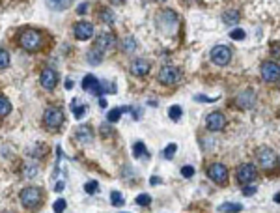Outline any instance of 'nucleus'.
Returning a JSON list of instances; mask_svg holds the SVG:
<instances>
[{"label":"nucleus","instance_id":"obj_1","mask_svg":"<svg viewBox=\"0 0 280 213\" xmlns=\"http://www.w3.org/2000/svg\"><path fill=\"white\" fill-rule=\"evenodd\" d=\"M19 45H21L24 51L28 53H34L38 51L40 47L43 45V36L40 30H34V28H28L19 36Z\"/></svg>","mask_w":280,"mask_h":213},{"label":"nucleus","instance_id":"obj_2","mask_svg":"<svg viewBox=\"0 0 280 213\" xmlns=\"http://www.w3.org/2000/svg\"><path fill=\"white\" fill-rule=\"evenodd\" d=\"M42 200H43L42 191H40L38 187H26V189H22L21 204L26 210H36V208L42 204Z\"/></svg>","mask_w":280,"mask_h":213},{"label":"nucleus","instance_id":"obj_3","mask_svg":"<svg viewBox=\"0 0 280 213\" xmlns=\"http://www.w3.org/2000/svg\"><path fill=\"white\" fill-rule=\"evenodd\" d=\"M43 124L49 129H58L64 124V112L58 106H49L43 114Z\"/></svg>","mask_w":280,"mask_h":213},{"label":"nucleus","instance_id":"obj_4","mask_svg":"<svg viewBox=\"0 0 280 213\" xmlns=\"http://www.w3.org/2000/svg\"><path fill=\"white\" fill-rule=\"evenodd\" d=\"M179 79H181V69L176 65H166L159 71V83L165 86L176 85V83H179Z\"/></svg>","mask_w":280,"mask_h":213},{"label":"nucleus","instance_id":"obj_5","mask_svg":"<svg viewBox=\"0 0 280 213\" xmlns=\"http://www.w3.org/2000/svg\"><path fill=\"white\" fill-rule=\"evenodd\" d=\"M211 60L217 65H228L230 60H232V51L226 45H217L211 51Z\"/></svg>","mask_w":280,"mask_h":213},{"label":"nucleus","instance_id":"obj_6","mask_svg":"<svg viewBox=\"0 0 280 213\" xmlns=\"http://www.w3.org/2000/svg\"><path fill=\"white\" fill-rule=\"evenodd\" d=\"M280 77V67L277 62H263L261 64V79L265 81V83H277Z\"/></svg>","mask_w":280,"mask_h":213},{"label":"nucleus","instance_id":"obj_7","mask_svg":"<svg viewBox=\"0 0 280 213\" xmlns=\"http://www.w3.org/2000/svg\"><path fill=\"white\" fill-rule=\"evenodd\" d=\"M208 176L215 181V183L222 185V183H226V180H228V169H226L222 163H215V165L209 167Z\"/></svg>","mask_w":280,"mask_h":213},{"label":"nucleus","instance_id":"obj_8","mask_svg":"<svg viewBox=\"0 0 280 213\" xmlns=\"http://www.w3.org/2000/svg\"><path fill=\"white\" fill-rule=\"evenodd\" d=\"M277 161H279V157H277L275 149L261 148L258 151V163L261 165V167H263V169H273V167L277 165Z\"/></svg>","mask_w":280,"mask_h":213},{"label":"nucleus","instance_id":"obj_9","mask_svg":"<svg viewBox=\"0 0 280 213\" xmlns=\"http://www.w3.org/2000/svg\"><path fill=\"white\" fill-rule=\"evenodd\" d=\"M73 28H75V30H73L75 38H77V40H81V42H86V40H90V38L93 36V24L92 22H88V21L77 22Z\"/></svg>","mask_w":280,"mask_h":213},{"label":"nucleus","instance_id":"obj_10","mask_svg":"<svg viewBox=\"0 0 280 213\" xmlns=\"http://www.w3.org/2000/svg\"><path fill=\"white\" fill-rule=\"evenodd\" d=\"M256 167L252 165V163H247V165H243V167H239L237 169V180L245 185V183H252V181L256 180Z\"/></svg>","mask_w":280,"mask_h":213},{"label":"nucleus","instance_id":"obj_11","mask_svg":"<svg viewBox=\"0 0 280 213\" xmlns=\"http://www.w3.org/2000/svg\"><path fill=\"white\" fill-rule=\"evenodd\" d=\"M206 126H208L209 131H222L226 128V118L222 112H211L206 120Z\"/></svg>","mask_w":280,"mask_h":213},{"label":"nucleus","instance_id":"obj_12","mask_svg":"<svg viewBox=\"0 0 280 213\" xmlns=\"http://www.w3.org/2000/svg\"><path fill=\"white\" fill-rule=\"evenodd\" d=\"M40 83L45 90H52L54 86L58 85V75L54 69H43L42 71V77H40Z\"/></svg>","mask_w":280,"mask_h":213},{"label":"nucleus","instance_id":"obj_13","mask_svg":"<svg viewBox=\"0 0 280 213\" xmlns=\"http://www.w3.org/2000/svg\"><path fill=\"white\" fill-rule=\"evenodd\" d=\"M150 67H151V64L148 60L136 58V60H133V64H131V73L136 75V77H144V75L150 73Z\"/></svg>","mask_w":280,"mask_h":213},{"label":"nucleus","instance_id":"obj_14","mask_svg":"<svg viewBox=\"0 0 280 213\" xmlns=\"http://www.w3.org/2000/svg\"><path fill=\"white\" fill-rule=\"evenodd\" d=\"M114 42H116L114 34H108V32L99 34V36H97V40H95V49L103 53L105 49H108V47H110Z\"/></svg>","mask_w":280,"mask_h":213},{"label":"nucleus","instance_id":"obj_15","mask_svg":"<svg viewBox=\"0 0 280 213\" xmlns=\"http://www.w3.org/2000/svg\"><path fill=\"white\" fill-rule=\"evenodd\" d=\"M83 88L86 92H90V94H101V85H99V81L93 77V75H86L83 79Z\"/></svg>","mask_w":280,"mask_h":213},{"label":"nucleus","instance_id":"obj_16","mask_svg":"<svg viewBox=\"0 0 280 213\" xmlns=\"http://www.w3.org/2000/svg\"><path fill=\"white\" fill-rule=\"evenodd\" d=\"M254 101H256V97H254V92H243V94H239L237 99H236V103H237L239 108H250V106L254 105Z\"/></svg>","mask_w":280,"mask_h":213},{"label":"nucleus","instance_id":"obj_17","mask_svg":"<svg viewBox=\"0 0 280 213\" xmlns=\"http://www.w3.org/2000/svg\"><path fill=\"white\" fill-rule=\"evenodd\" d=\"M77 139L81 142H92L93 140V131L88 126H83V128L77 129Z\"/></svg>","mask_w":280,"mask_h":213},{"label":"nucleus","instance_id":"obj_18","mask_svg":"<svg viewBox=\"0 0 280 213\" xmlns=\"http://www.w3.org/2000/svg\"><path fill=\"white\" fill-rule=\"evenodd\" d=\"M129 110H131L129 106H124V108H122V106L112 108V110H108V116H107V120H108V122H118V120H120V116H122L124 112H129Z\"/></svg>","mask_w":280,"mask_h":213},{"label":"nucleus","instance_id":"obj_19","mask_svg":"<svg viewBox=\"0 0 280 213\" xmlns=\"http://www.w3.org/2000/svg\"><path fill=\"white\" fill-rule=\"evenodd\" d=\"M239 19H241V15H239V11L236 10H230L222 15V21L226 22V24H237Z\"/></svg>","mask_w":280,"mask_h":213},{"label":"nucleus","instance_id":"obj_20","mask_svg":"<svg viewBox=\"0 0 280 213\" xmlns=\"http://www.w3.org/2000/svg\"><path fill=\"white\" fill-rule=\"evenodd\" d=\"M88 62L93 65H97V64H101V60H103V53L101 51H97V49H93V51H88Z\"/></svg>","mask_w":280,"mask_h":213},{"label":"nucleus","instance_id":"obj_21","mask_svg":"<svg viewBox=\"0 0 280 213\" xmlns=\"http://www.w3.org/2000/svg\"><path fill=\"white\" fill-rule=\"evenodd\" d=\"M218 212L226 213V212H243V206L241 204H234V202H226L222 206H218Z\"/></svg>","mask_w":280,"mask_h":213},{"label":"nucleus","instance_id":"obj_22","mask_svg":"<svg viewBox=\"0 0 280 213\" xmlns=\"http://www.w3.org/2000/svg\"><path fill=\"white\" fill-rule=\"evenodd\" d=\"M11 112V103L8 97L0 96V116H8Z\"/></svg>","mask_w":280,"mask_h":213},{"label":"nucleus","instance_id":"obj_23","mask_svg":"<svg viewBox=\"0 0 280 213\" xmlns=\"http://www.w3.org/2000/svg\"><path fill=\"white\" fill-rule=\"evenodd\" d=\"M133 155H135V159H142V157H148V151H146L144 142H136L135 148H133Z\"/></svg>","mask_w":280,"mask_h":213},{"label":"nucleus","instance_id":"obj_24","mask_svg":"<svg viewBox=\"0 0 280 213\" xmlns=\"http://www.w3.org/2000/svg\"><path fill=\"white\" fill-rule=\"evenodd\" d=\"M47 2H49V6L54 8V10H65V8L71 6V0H47Z\"/></svg>","mask_w":280,"mask_h":213},{"label":"nucleus","instance_id":"obj_25","mask_svg":"<svg viewBox=\"0 0 280 213\" xmlns=\"http://www.w3.org/2000/svg\"><path fill=\"white\" fill-rule=\"evenodd\" d=\"M181 116H183V108H181L179 105H174V106H170V108H168V118H172L174 122H177Z\"/></svg>","mask_w":280,"mask_h":213},{"label":"nucleus","instance_id":"obj_26","mask_svg":"<svg viewBox=\"0 0 280 213\" xmlns=\"http://www.w3.org/2000/svg\"><path fill=\"white\" fill-rule=\"evenodd\" d=\"M10 65V53L0 49V69H6Z\"/></svg>","mask_w":280,"mask_h":213},{"label":"nucleus","instance_id":"obj_27","mask_svg":"<svg viewBox=\"0 0 280 213\" xmlns=\"http://www.w3.org/2000/svg\"><path fill=\"white\" fill-rule=\"evenodd\" d=\"M101 21L107 24H112L114 22V11L112 10H101Z\"/></svg>","mask_w":280,"mask_h":213},{"label":"nucleus","instance_id":"obj_28","mask_svg":"<svg viewBox=\"0 0 280 213\" xmlns=\"http://www.w3.org/2000/svg\"><path fill=\"white\" fill-rule=\"evenodd\" d=\"M135 202L138 204V206L146 208V206H150V204H151V196H150V194H138Z\"/></svg>","mask_w":280,"mask_h":213},{"label":"nucleus","instance_id":"obj_29","mask_svg":"<svg viewBox=\"0 0 280 213\" xmlns=\"http://www.w3.org/2000/svg\"><path fill=\"white\" fill-rule=\"evenodd\" d=\"M65 208H67V204H65V200L64 198H58L56 202L52 204V210L56 213H62V212H65Z\"/></svg>","mask_w":280,"mask_h":213},{"label":"nucleus","instance_id":"obj_30","mask_svg":"<svg viewBox=\"0 0 280 213\" xmlns=\"http://www.w3.org/2000/svg\"><path fill=\"white\" fill-rule=\"evenodd\" d=\"M99 189V183L97 181H88L86 185H84V191L88 192V194H93V192H97Z\"/></svg>","mask_w":280,"mask_h":213},{"label":"nucleus","instance_id":"obj_31","mask_svg":"<svg viewBox=\"0 0 280 213\" xmlns=\"http://www.w3.org/2000/svg\"><path fill=\"white\" fill-rule=\"evenodd\" d=\"M176 149H177V146L174 144V142H172V144H168V146L165 148V157H166V159H172V157L176 155Z\"/></svg>","mask_w":280,"mask_h":213},{"label":"nucleus","instance_id":"obj_32","mask_svg":"<svg viewBox=\"0 0 280 213\" xmlns=\"http://www.w3.org/2000/svg\"><path fill=\"white\" fill-rule=\"evenodd\" d=\"M110 200H112L114 206H124V196H122V192L114 191L112 194H110Z\"/></svg>","mask_w":280,"mask_h":213},{"label":"nucleus","instance_id":"obj_33","mask_svg":"<svg viewBox=\"0 0 280 213\" xmlns=\"http://www.w3.org/2000/svg\"><path fill=\"white\" fill-rule=\"evenodd\" d=\"M230 38H232V40H243V38H245L243 28H236V30H232V32H230Z\"/></svg>","mask_w":280,"mask_h":213},{"label":"nucleus","instance_id":"obj_34","mask_svg":"<svg viewBox=\"0 0 280 213\" xmlns=\"http://www.w3.org/2000/svg\"><path fill=\"white\" fill-rule=\"evenodd\" d=\"M73 112H75V116L77 118H83L84 114H86V106L84 105H79V106L73 105Z\"/></svg>","mask_w":280,"mask_h":213},{"label":"nucleus","instance_id":"obj_35","mask_svg":"<svg viewBox=\"0 0 280 213\" xmlns=\"http://www.w3.org/2000/svg\"><path fill=\"white\" fill-rule=\"evenodd\" d=\"M254 192H256V187H254V185H249V183L243 185V194H245V196H252Z\"/></svg>","mask_w":280,"mask_h":213},{"label":"nucleus","instance_id":"obj_36","mask_svg":"<svg viewBox=\"0 0 280 213\" xmlns=\"http://www.w3.org/2000/svg\"><path fill=\"white\" fill-rule=\"evenodd\" d=\"M125 43H127V45H125V47L122 45V49H124L125 53H131V51L135 49V40H133V38H129V40H127Z\"/></svg>","mask_w":280,"mask_h":213},{"label":"nucleus","instance_id":"obj_37","mask_svg":"<svg viewBox=\"0 0 280 213\" xmlns=\"http://www.w3.org/2000/svg\"><path fill=\"white\" fill-rule=\"evenodd\" d=\"M181 174H183V178H193V176H194V169H193V167H183V169H181Z\"/></svg>","mask_w":280,"mask_h":213},{"label":"nucleus","instance_id":"obj_38","mask_svg":"<svg viewBox=\"0 0 280 213\" xmlns=\"http://www.w3.org/2000/svg\"><path fill=\"white\" fill-rule=\"evenodd\" d=\"M64 187H65V183H64V181H58V183H56V191H62Z\"/></svg>","mask_w":280,"mask_h":213},{"label":"nucleus","instance_id":"obj_39","mask_svg":"<svg viewBox=\"0 0 280 213\" xmlns=\"http://www.w3.org/2000/svg\"><path fill=\"white\" fill-rule=\"evenodd\" d=\"M114 2H122V0H114Z\"/></svg>","mask_w":280,"mask_h":213}]
</instances>
